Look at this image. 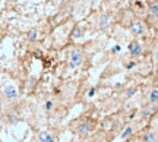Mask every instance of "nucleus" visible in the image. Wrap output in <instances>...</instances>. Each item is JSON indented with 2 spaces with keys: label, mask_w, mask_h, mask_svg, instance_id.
<instances>
[{
  "label": "nucleus",
  "mask_w": 158,
  "mask_h": 142,
  "mask_svg": "<svg viewBox=\"0 0 158 142\" xmlns=\"http://www.w3.org/2000/svg\"><path fill=\"white\" fill-rule=\"evenodd\" d=\"M82 62H84V51L78 47H75L69 54V65L72 69H75V67H79L82 65Z\"/></svg>",
  "instance_id": "obj_1"
},
{
  "label": "nucleus",
  "mask_w": 158,
  "mask_h": 142,
  "mask_svg": "<svg viewBox=\"0 0 158 142\" xmlns=\"http://www.w3.org/2000/svg\"><path fill=\"white\" fill-rule=\"evenodd\" d=\"M129 29H130V32L133 35L139 37V35L145 34V25H144V22L139 21V19H133L130 22V25H129Z\"/></svg>",
  "instance_id": "obj_2"
},
{
  "label": "nucleus",
  "mask_w": 158,
  "mask_h": 142,
  "mask_svg": "<svg viewBox=\"0 0 158 142\" xmlns=\"http://www.w3.org/2000/svg\"><path fill=\"white\" fill-rule=\"evenodd\" d=\"M110 25H111V15L110 13H102L98 19V28L101 31H105Z\"/></svg>",
  "instance_id": "obj_3"
},
{
  "label": "nucleus",
  "mask_w": 158,
  "mask_h": 142,
  "mask_svg": "<svg viewBox=\"0 0 158 142\" xmlns=\"http://www.w3.org/2000/svg\"><path fill=\"white\" fill-rule=\"evenodd\" d=\"M127 50H129V53L132 56H141L142 54V44L139 43V41H132V43L127 45Z\"/></svg>",
  "instance_id": "obj_4"
},
{
  "label": "nucleus",
  "mask_w": 158,
  "mask_h": 142,
  "mask_svg": "<svg viewBox=\"0 0 158 142\" xmlns=\"http://www.w3.org/2000/svg\"><path fill=\"white\" fill-rule=\"evenodd\" d=\"M38 141L40 142H54V136L50 132L43 131V132H40V135H38Z\"/></svg>",
  "instance_id": "obj_5"
},
{
  "label": "nucleus",
  "mask_w": 158,
  "mask_h": 142,
  "mask_svg": "<svg viewBox=\"0 0 158 142\" xmlns=\"http://www.w3.org/2000/svg\"><path fill=\"white\" fill-rule=\"evenodd\" d=\"M3 92H5V95H6L8 98H15V97H18V89L13 87V85H8V87L3 89Z\"/></svg>",
  "instance_id": "obj_6"
},
{
  "label": "nucleus",
  "mask_w": 158,
  "mask_h": 142,
  "mask_svg": "<svg viewBox=\"0 0 158 142\" xmlns=\"http://www.w3.org/2000/svg\"><path fill=\"white\" fill-rule=\"evenodd\" d=\"M148 11H149L151 16H154L155 19H158V2H151L148 5Z\"/></svg>",
  "instance_id": "obj_7"
},
{
  "label": "nucleus",
  "mask_w": 158,
  "mask_h": 142,
  "mask_svg": "<svg viewBox=\"0 0 158 142\" xmlns=\"http://www.w3.org/2000/svg\"><path fill=\"white\" fill-rule=\"evenodd\" d=\"M142 142H158V135L155 132H147L142 138Z\"/></svg>",
  "instance_id": "obj_8"
},
{
  "label": "nucleus",
  "mask_w": 158,
  "mask_h": 142,
  "mask_svg": "<svg viewBox=\"0 0 158 142\" xmlns=\"http://www.w3.org/2000/svg\"><path fill=\"white\" fill-rule=\"evenodd\" d=\"M149 103H157L158 101V88H154L151 92H149Z\"/></svg>",
  "instance_id": "obj_9"
},
{
  "label": "nucleus",
  "mask_w": 158,
  "mask_h": 142,
  "mask_svg": "<svg viewBox=\"0 0 158 142\" xmlns=\"http://www.w3.org/2000/svg\"><path fill=\"white\" fill-rule=\"evenodd\" d=\"M78 132L81 135H85V133H88L90 132V126H88V123H81L78 126Z\"/></svg>",
  "instance_id": "obj_10"
},
{
  "label": "nucleus",
  "mask_w": 158,
  "mask_h": 142,
  "mask_svg": "<svg viewBox=\"0 0 158 142\" xmlns=\"http://www.w3.org/2000/svg\"><path fill=\"white\" fill-rule=\"evenodd\" d=\"M132 132H133V129H132L130 126H127V128L123 131V133H122V139H127V138L132 135Z\"/></svg>",
  "instance_id": "obj_11"
},
{
  "label": "nucleus",
  "mask_w": 158,
  "mask_h": 142,
  "mask_svg": "<svg viewBox=\"0 0 158 142\" xmlns=\"http://www.w3.org/2000/svg\"><path fill=\"white\" fill-rule=\"evenodd\" d=\"M53 107H54V103H53L51 100H47V101H45V104H44V109L47 110V111H50Z\"/></svg>",
  "instance_id": "obj_12"
},
{
  "label": "nucleus",
  "mask_w": 158,
  "mask_h": 142,
  "mask_svg": "<svg viewBox=\"0 0 158 142\" xmlns=\"http://www.w3.org/2000/svg\"><path fill=\"white\" fill-rule=\"evenodd\" d=\"M37 37H38V32H37V31H31V32L28 34L29 41H35V40H37Z\"/></svg>",
  "instance_id": "obj_13"
},
{
  "label": "nucleus",
  "mask_w": 158,
  "mask_h": 142,
  "mask_svg": "<svg viewBox=\"0 0 158 142\" xmlns=\"http://www.w3.org/2000/svg\"><path fill=\"white\" fill-rule=\"evenodd\" d=\"M120 50H122V47H120V45H116V47L111 48V51H113V53H117V51H120Z\"/></svg>",
  "instance_id": "obj_14"
},
{
  "label": "nucleus",
  "mask_w": 158,
  "mask_h": 142,
  "mask_svg": "<svg viewBox=\"0 0 158 142\" xmlns=\"http://www.w3.org/2000/svg\"><path fill=\"white\" fill-rule=\"evenodd\" d=\"M133 94H135V88H132V89H129V91H127V97H132Z\"/></svg>",
  "instance_id": "obj_15"
},
{
  "label": "nucleus",
  "mask_w": 158,
  "mask_h": 142,
  "mask_svg": "<svg viewBox=\"0 0 158 142\" xmlns=\"http://www.w3.org/2000/svg\"><path fill=\"white\" fill-rule=\"evenodd\" d=\"M94 94H95V89H94V88H91V89H90V92H88V95H90V97H92Z\"/></svg>",
  "instance_id": "obj_16"
},
{
  "label": "nucleus",
  "mask_w": 158,
  "mask_h": 142,
  "mask_svg": "<svg viewBox=\"0 0 158 142\" xmlns=\"http://www.w3.org/2000/svg\"><path fill=\"white\" fill-rule=\"evenodd\" d=\"M133 66H135V62H130V63L127 65V67H133Z\"/></svg>",
  "instance_id": "obj_17"
}]
</instances>
